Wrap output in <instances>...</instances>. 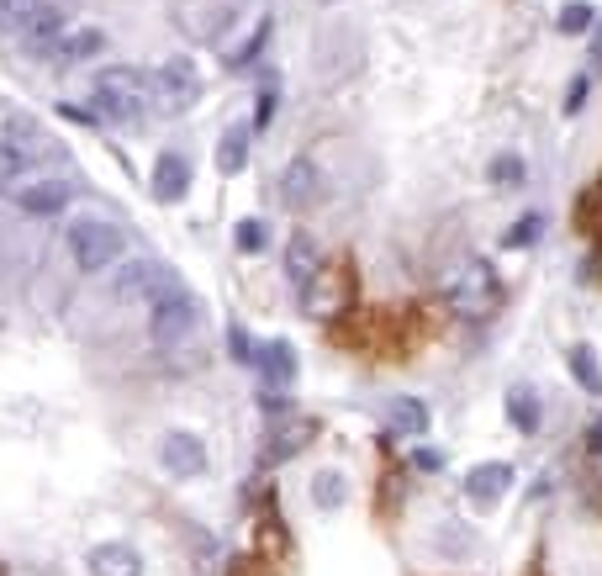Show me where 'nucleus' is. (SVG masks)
Returning <instances> with one entry per match:
<instances>
[{"label":"nucleus","mask_w":602,"mask_h":576,"mask_svg":"<svg viewBox=\"0 0 602 576\" xmlns=\"http://www.w3.org/2000/svg\"><path fill=\"white\" fill-rule=\"evenodd\" d=\"M154 106V80L138 69H101L96 80V111L111 122H133L138 111Z\"/></svg>","instance_id":"1"},{"label":"nucleus","mask_w":602,"mask_h":576,"mask_svg":"<svg viewBox=\"0 0 602 576\" xmlns=\"http://www.w3.org/2000/svg\"><path fill=\"white\" fill-rule=\"evenodd\" d=\"M69 254L85 275H101L111 265H122V233L101 217H80V222H69Z\"/></svg>","instance_id":"2"},{"label":"nucleus","mask_w":602,"mask_h":576,"mask_svg":"<svg viewBox=\"0 0 602 576\" xmlns=\"http://www.w3.org/2000/svg\"><path fill=\"white\" fill-rule=\"evenodd\" d=\"M497 302H502V281H497V270L486 265V259L465 265L455 281H449V307L465 312V318H481V312H492Z\"/></svg>","instance_id":"3"},{"label":"nucleus","mask_w":602,"mask_h":576,"mask_svg":"<svg viewBox=\"0 0 602 576\" xmlns=\"http://www.w3.org/2000/svg\"><path fill=\"white\" fill-rule=\"evenodd\" d=\"M175 286H180V275L164 270L159 259H127V265L117 270V291L122 296H138V302H148V307H154L159 296H169Z\"/></svg>","instance_id":"4"},{"label":"nucleus","mask_w":602,"mask_h":576,"mask_svg":"<svg viewBox=\"0 0 602 576\" xmlns=\"http://www.w3.org/2000/svg\"><path fill=\"white\" fill-rule=\"evenodd\" d=\"M148 328H154V344H180L185 333L196 328V296L185 291V286H175L169 296H159L154 302V318H148Z\"/></svg>","instance_id":"5"},{"label":"nucleus","mask_w":602,"mask_h":576,"mask_svg":"<svg viewBox=\"0 0 602 576\" xmlns=\"http://www.w3.org/2000/svg\"><path fill=\"white\" fill-rule=\"evenodd\" d=\"M159 466L175 476V481L206 476V444H201V434H191V429H169V434L159 439Z\"/></svg>","instance_id":"6"},{"label":"nucleus","mask_w":602,"mask_h":576,"mask_svg":"<svg viewBox=\"0 0 602 576\" xmlns=\"http://www.w3.org/2000/svg\"><path fill=\"white\" fill-rule=\"evenodd\" d=\"M201 96V74L191 59H169L159 74H154V106L164 111H185V106H196Z\"/></svg>","instance_id":"7"},{"label":"nucleus","mask_w":602,"mask_h":576,"mask_svg":"<svg viewBox=\"0 0 602 576\" xmlns=\"http://www.w3.org/2000/svg\"><path fill=\"white\" fill-rule=\"evenodd\" d=\"M307 312H338V307H349V275L344 265H317V275L307 286Z\"/></svg>","instance_id":"8"},{"label":"nucleus","mask_w":602,"mask_h":576,"mask_svg":"<svg viewBox=\"0 0 602 576\" xmlns=\"http://www.w3.org/2000/svg\"><path fill=\"white\" fill-rule=\"evenodd\" d=\"M507 487H513V466H507V460H486V466H476L465 476V497L476 508H497Z\"/></svg>","instance_id":"9"},{"label":"nucleus","mask_w":602,"mask_h":576,"mask_svg":"<svg viewBox=\"0 0 602 576\" xmlns=\"http://www.w3.org/2000/svg\"><path fill=\"white\" fill-rule=\"evenodd\" d=\"M90 576H143V555L133 545H122V540H111V545H96L90 550Z\"/></svg>","instance_id":"10"},{"label":"nucleus","mask_w":602,"mask_h":576,"mask_svg":"<svg viewBox=\"0 0 602 576\" xmlns=\"http://www.w3.org/2000/svg\"><path fill=\"white\" fill-rule=\"evenodd\" d=\"M185 191H191V164H185L180 154H159V164H154V201L175 207V201H185Z\"/></svg>","instance_id":"11"},{"label":"nucleus","mask_w":602,"mask_h":576,"mask_svg":"<svg viewBox=\"0 0 602 576\" xmlns=\"http://www.w3.org/2000/svg\"><path fill=\"white\" fill-rule=\"evenodd\" d=\"M259 370H265V392H286V386L296 381V349L286 344V339H275V344H265L259 349Z\"/></svg>","instance_id":"12"},{"label":"nucleus","mask_w":602,"mask_h":576,"mask_svg":"<svg viewBox=\"0 0 602 576\" xmlns=\"http://www.w3.org/2000/svg\"><path fill=\"white\" fill-rule=\"evenodd\" d=\"M16 201H22L27 212H37V217H48V212H64V201H69V185L64 180H22L16 185Z\"/></svg>","instance_id":"13"},{"label":"nucleus","mask_w":602,"mask_h":576,"mask_svg":"<svg viewBox=\"0 0 602 576\" xmlns=\"http://www.w3.org/2000/svg\"><path fill=\"white\" fill-rule=\"evenodd\" d=\"M307 497H312V508L317 513H338L349 503V476L344 471H312V481H307Z\"/></svg>","instance_id":"14"},{"label":"nucleus","mask_w":602,"mask_h":576,"mask_svg":"<svg viewBox=\"0 0 602 576\" xmlns=\"http://www.w3.org/2000/svg\"><path fill=\"white\" fill-rule=\"evenodd\" d=\"M507 423L529 439V434H539V423H544V407H539V392L534 386H513L507 392Z\"/></svg>","instance_id":"15"},{"label":"nucleus","mask_w":602,"mask_h":576,"mask_svg":"<svg viewBox=\"0 0 602 576\" xmlns=\"http://www.w3.org/2000/svg\"><path fill=\"white\" fill-rule=\"evenodd\" d=\"M280 196H286L291 207H307V201L317 196V164L312 159H291L286 175H280Z\"/></svg>","instance_id":"16"},{"label":"nucleus","mask_w":602,"mask_h":576,"mask_svg":"<svg viewBox=\"0 0 602 576\" xmlns=\"http://www.w3.org/2000/svg\"><path fill=\"white\" fill-rule=\"evenodd\" d=\"M101 48H106V37H101L96 27H80V32H64V37H59V48H53V53H59L64 64H85V59H96Z\"/></svg>","instance_id":"17"},{"label":"nucleus","mask_w":602,"mask_h":576,"mask_svg":"<svg viewBox=\"0 0 602 576\" xmlns=\"http://www.w3.org/2000/svg\"><path fill=\"white\" fill-rule=\"evenodd\" d=\"M391 429H397L402 439L428 434V407L418 397H397V402H391Z\"/></svg>","instance_id":"18"},{"label":"nucleus","mask_w":602,"mask_h":576,"mask_svg":"<svg viewBox=\"0 0 602 576\" xmlns=\"http://www.w3.org/2000/svg\"><path fill=\"white\" fill-rule=\"evenodd\" d=\"M243 164H249V127H228V138L217 143V170L238 175Z\"/></svg>","instance_id":"19"},{"label":"nucleus","mask_w":602,"mask_h":576,"mask_svg":"<svg viewBox=\"0 0 602 576\" xmlns=\"http://www.w3.org/2000/svg\"><path fill=\"white\" fill-rule=\"evenodd\" d=\"M286 275L296 286H307L312 275H317V249H312V238L307 233H296L291 238V249H286Z\"/></svg>","instance_id":"20"},{"label":"nucleus","mask_w":602,"mask_h":576,"mask_svg":"<svg viewBox=\"0 0 602 576\" xmlns=\"http://www.w3.org/2000/svg\"><path fill=\"white\" fill-rule=\"evenodd\" d=\"M566 360H571V376L581 381V392H587V397H602V370H597V355H592V349L576 344Z\"/></svg>","instance_id":"21"},{"label":"nucleus","mask_w":602,"mask_h":576,"mask_svg":"<svg viewBox=\"0 0 602 576\" xmlns=\"http://www.w3.org/2000/svg\"><path fill=\"white\" fill-rule=\"evenodd\" d=\"M27 170H32V154H22L16 143H0V185L16 191V185L27 180Z\"/></svg>","instance_id":"22"},{"label":"nucleus","mask_w":602,"mask_h":576,"mask_svg":"<svg viewBox=\"0 0 602 576\" xmlns=\"http://www.w3.org/2000/svg\"><path fill=\"white\" fill-rule=\"evenodd\" d=\"M43 6H48V0H0V27L32 32V22L43 16Z\"/></svg>","instance_id":"23"},{"label":"nucleus","mask_w":602,"mask_h":576,"mask_svg":"<svg viewBox=\"0 0 602 576\" xmlns=\"http://www.w3.org/2000/svg\"><path fill=\"white\" fill-rule=\"evenodd\" d=\"M265 43H270V22H259V27L249 32V43H243V48L233 53V59H228V64H233V69H243V64H254L259 53H265Z\"/></svg>","instance_id":"24"},{"label":"nucleus","mask_w":602,"mask_h":576,"mask_svg":"<svg viewBox=\"0 0 602 576\" xmlns=\"http://www.w3.org/2000/svg\"><path fill=\"white\" fill-rule=\"evenodd\" d=\"M592 27V6L587 0H566L560 6V32H587Z\"/></svg>","instance_id":"25"},{"label":"nucleus","mask_w":602,"mask_h":576,"mask_svg":"<svg viewBox=\"0 0 602 576\" xmlns=\"http://www.w3.org/2000/svg\"><path fill=\"white\" fill-rule=\"evenodd\" d=\"M539 233H544V217H539V212H529L513 233H507V249H529V244H539Z\"/></svg>","instance_id":"26"},{"label":"nucleus","mask_w":602,"mask_h":576,"mask_svg":"<svg viewBox=\"0 0 602 576\" xmlns=\"http://www.w3.org/2000/svg\"><path fill=\"white\" fill-rule=\"evenodd\" d=\"M518 180H523V159H518V154H502V159L492 164V185H502V191H513Z\"/></svg>","instance_id":"27"},{"label":"nucleus","mask_w":602,"mask_h":576,"mask_svg":"<svg viewBox=\"0 0 602 576\" xmlns=\"http://www.w3.org/2000/svg\"><path fill=\"white\" fill-rule=\"evenodd\" d=\"M301 444H307V429H280V439L265 450V460H286V455H296Z\"/></svg>","instance_id":"28"},{"label":"nucleus","mask_w":602,"mask_h":576,"mask_svg":"<svg viewBox=\"0 0 602 576\" xmlns=\"http://www.w3.org/2000/svg\"><path fill=\"white\" fill-rule=\"evenodd\" d=\"M275 106H280V85H275V80H265V90H259V111H254V127H270Z\"/></svg>","instance_id":"29"},{"label":"nucleus","mask_w":602,"mask_h":576,"mask_svg":"<svg viewBox=\"0 0 602 576\" xmlns=\"http://www.w3.org/2000/svg\"><path fill=\"white\" fill-rule=\"evenodd\" d=\"M228 339H233V360H243V365H254V360H259V349H254V339H249V333H243L238 323L228 328Z\"/></svg>","instance_id":"30"},{"label":"nucleus","mask_w":602,"mask_h":576,"mask_svg":"<svg viewBox=\"0 0 602 576\" xmlns=\"http://www.w3.org/2000/svg\"><path fill=\"white\" fill-rule=\"evenodd\" d=\"M238 249H249V254H259V249H265V222H243V228H238Z\"/></svg>","instance_id":"31"},{"label":"nucleus","mask_w":602,"mask_h":576,"mask_svg":"<svg viewBox=\"0 0 602 576\" xmlns=\"http://www.w3.org/2000/svg\"><path fill=\"white\" fill-rule=\"evenodd\" d=\"M587 90H592V80L581 74V80H571V96H566V117H576L581 106H587Z\"/></svg>","instance_id":"32"},{"label":"nucleus","mask_w":602,"mask_h":576,"mask_svg":"<svg viewBox=\"0 0 602 576\" xmlns=\"http://www.w3.org/2000/svg\"><path fill=\"white\" fill-rule=\"evenodd\" d=\"M418 466H423V471H439L444 455H439V450H418Z\"/></svg>","instance_id":"33"},{"label":"nucleus","mask_w":602,"mask_h":576,"mask_svg":"<svg viewBox=\"0 0 602 576\" xmlns=\"http://www.w3.org/2000/svg\"><path fill=\"white\" fill-rule=\"evenodd\" d=\"M59 117H69V122H96V111H80V106H59Z\"/></svg>","instance_id":"34"},{"label":"nucleus","mask_w":602,"mask_h":576,"mask_svg":"<svg viewBox=\"0 0 602 576\" xmlns=\"http://www.w3.org/2000/svg\"><path fill=\"white\" fill-rule=\"evenodd\" d=\"M587 444H592V455H602V418L592 423V439H587Z\"/></svg>","instance_id":"35"}]
</instances>
